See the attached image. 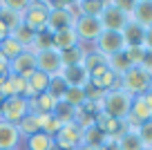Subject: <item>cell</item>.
<instances>
[{
  "instance_id": "obj_1",
  "label": "cell",
  "mask_w": 152,
  "mask_h": 150,
  "mask_svg": "<svg viewBox=\"0 0 152 150\" xmlns=\"http://www.w3.org/2000/svg\"><path fill=\"white\" fill-rule=\"evenodd\" d=\"M132 101L134 96H130L121 88L110 90L103 96V112L110 114L112 119H116V121H125L130 117V110H132Z\"/></svg>"
},
{
  "instance_id": "obj_2",
  "label": "cell",
  "mask_w": 152,
  "mask_h": 150,
  "mask_svg": "<svg viewBox=\"0 0 152 150\" xmlns=\"http://www.w3.org/2000/svg\"><path fill=\"white\" fill-rule=\"evenodd\" d=\"M150 79L152 76L141 65H137V67H130L123 76H119V88L123 92H128L130 96H141L150 90Z\"/></svg>"
},
{
  "instance_id": "obj_3",
  "label": "cell",
  "mask_w": 152,
  "mask_h": 150,
  "mask_svg": "<svg viewBox=\"0 0 152 150\" xmlns=\"http://www.w3.org/2000/svg\"><path fill=\"white\" fill-rule=\"evenodd\" d=\"M96 49L94 52H99V54H103L105 58H110V56H116V54H121V52H125V38H123V34L121 32H107V29H103V34H101L99 38H96Z\"/></svg>"
},
{
  "instance_id": "obj_4",
  "label": "cell",
  "mask_w": 152,
  "mask_h": 150,
  "mask_svg": "<svg viewBox=\"0 0 152 150\" xmlns=\"http://www.w3.org/2000/svg\"><path fill=\"white\" fill-rule=\"evenodd\" d=\"M47 11H49V2H29L27 11L23 14V23L34 34L47 32Z\"/></svg>"
},
{
  "instance_id": "obj_5",
  "label": "cell",
  "mask_w": 152,
  "mask_h": 150,
  "mask_svg": "<svg viewBox=\"0 0 152 150\" xmlns=\"http://www.w3.org/2000/svg\"><path fill=\"white\" fill-rule=\"evenodd\" d=\"M74 32L78 36V43H96V38L103 34V25L99 18L92 16H76L74 20Z\"/></svg>"
},
{
  "instance_id": "obj_6",
  "label": "cell",
  "mask_w": 152,
  "mask_h": 150,
  "mask_svg": "<svg viewBox=\"0 0 152 150\" xmlns=\"http://www.w3.org/2000/svg\"><path fill=\"white\" fill-rule=\"evenodd\" d=\"M54 146L61 148V150H76L78 146H83V130L76 126L74 121L65 123V126L54 135Z\"/></svg>"
},
{
  "instance_id": "obj_7",
  "label": "cell",
  "mask_w": 152,
  "mask_h": 150,
  "mask_svg": "<svg viewBox=\"0 0 152 150\" xmlns=\"http://www.w3.org/2000/svg\"><path fill=\"white\" fill-rule=\"evenodd\" d=\"M27 114H29L27 99H23V96H9V99L2 101V121L18 126Z\"/></svg>"
},
{
  "instance_id": "obj_8",
  "label": "cell",
  "mask_w": 152,
  "mask_h": 150,
  "mask_svg": "<svg viewBox=\"0 0 152 150\" xmlns=\"http://www.w3.org/2000/svg\"><path fill=\"white\" fill-rule=\"evenodd\" d=\"M36 70H38V72H43V74H47L49 79H52V76H58V74L63 72L61 52H56L54 47L36 52Z\"/></svg>"
},
{
  "instance_id": "obj_9",
  "label": "cell",
  "mask_w": 152,
  "mask_h": 150,
  "mask_svg": "<svg viewBox=\"0 0 152 150\" xmlns=\"http://www.w3.org/2000/svg\"><path fill=\"white\" fill-rule=\"evenodd\" d=\"M99 20H101V25H103V29H107V32H123L125 25L130 23L128 16L116 9L114 0L105 2V9H103V14L99 16Z\"/></svg>"
},
{
  "instance_id": "obj_10",
  "label": "cell",
  "mask_w": 152,
  "mask_h": 150,
  "mask_svg": "<svg viewBox=\"0 0 152 150\" xmlns=\"http://www.w3.org/2000/svg\"><path fill=\"white\" fill-rule=\"evenodd\" d=\"M34 72H36V52L34 49H25L20 56H16L11 61V74L20 76V79L27 81Z\"/></svg>"
},
{
  "instance_id": "obj_11",
  "label": "cell",
  "mask_w": 152,
  "mask_h": 150,
  "mask_svg": "<svg viewBox=\"0 0 152 150\" xmlns=\"http://www.w3.org/2000/svg\"><path fill=\"white\" fill-rule=\"evenodd\" d=\"M90 85L103 90V92H110V90L119 88V76L114 74L107 65H103V67H99L96 72H92V74H90Z\"/></svg>"
},
{
  "instance_id": "obj_12",
  "label": "cell",
  "mask_w": 152,
  "mask_h": 150,
  "mask_svg": "<svg viewBox=\"0 0 152 150\" xmlns=\"http://www.w3.org/2000/svg\"><path fill=\"white\" fill-rule=\"evenodd\" d=\"M130 119L137 123L150 121L152 119V94L145 92L141 96H134L132 101V110H130Z\"/></svg>"
},
{
  "instance_id": "obj_13",
  "label": "cell",
  "mask_w": 152,
  "mask_h": 150,
  "mask_svg": "<svg viewBox=\"0 0 152 150\" xmlns=\"http://www.w3.org/2000/svg\"><path fill=\"white\" fill-rule=\"evenodd\" d=\"M61 76H63V81H65L67 88H81V90H85L87 83H90V74L85 72V67H83V65L63 67Z\"/></svg>"
},
{
  "instance_id": "obj_14",
  "label": "cell",
  "mask_w": 152,
  "mask_h": 150,
  "mask_svg": "<svg viewBox=\"0 0 152 150\" xmlns=\"http://www.w3.org/2000/svg\"><path fill=\"white\" fill-rule=\"evenodd\" d=\"M130 20L137 25H141L143 29L152 27V0H134V9Z\"/></svg>"
},
{
  "instance_id": "obj_15",
  "label": "cell",
  "mask_w": 152,
  "mask_h": 150,
  "mask_svg": "<svg viewBox=\"0 0 152 150\" xmlns=\"http://www.w3.org/2000/svg\"><path fill=\"white\" fill-rule=\"evenodd\" d=\"M18 143H20L18 128L0 119V150H14L18 148Z\"/></svg>"
},
{
  "instance_id": "obj_16",
  "label": "cell",
  "mask_w": 152,
  "mask_h": 150,
  "mask_svg": "<svg viewBox=\"0 0 152 150\" xmlns=\"http://www.w3.org/2000/svg\"><path fill=\"white\" fill-rule=\"evenodd\" d=\"M47 88H49V76L36 70V72L27 79V92H25V99L29 101V99L38 96V94L47 92Z\"/></svg>"
},
{
  "instance_id": "obj_17",
  "label": "cell",
  "mask_w": 152,
  "mask_h": 150,
  "mask_svg": "<svg viewBox=\"0 0 152 150\" xmlns=\"http://www.w3.org/2000/svg\"><path fill=\"white\" fill-rule=\"evenodd\" d=\"M76 45H81V43H78V36H76L74 27L52 34V47L56 52H63V49H69V47H76Z\"/></svg>"
},
{
  "instance_id": "obj_18",
  "label": "cell",
  "mask_w": 152,
  "mask_h": 150,
  "mask_svg": "<svg viewBox=\"0 0 152 150\" xmlns=\"http://www.w3.org/2000/svg\"><path fill=\"white\" fill-rule=\"evenodd\" d=\"M25 92H27V81L16 76V74H9L5 79V83H2V94H5V99H9V96H23L25 99Z\"/></svg>"
},
{
  "instance_id": "obj_19",
  "label": "cell",
  "mask_w": 152,
  "mask_h": 150,
  "mask_svg": "<svg viewBox=\"0 0 152 150\" xmlns=\"http://www.w3.org/2000/svg\"><path fill=\"white\" fill-rule=\"evenodd\" d=\"M121 34H123L125 45H128V47H143V36H145V29H143L141 25H137V23H132V20H130Z\"/></svg>"
},
{
  "instance_id": "obj_20",
  "label": "cell",
  "mask_w": 152,
  "mask_h": 150,
  "mask_svg": "<svg viewBox=\"0 0 152 150\" xmlns=\"http://www.w3.org/2000/svg\"><path fill=\"white\" fill-rule=\"evenodd\" d=\"M85 54H87V49H83V45H76V47H69V49H63V52H61V63H63V67L83 65Z\"/></svg>"
},
{
  "instance_id": "obj_21",
  "label": "cell",
  "mask_w": 152,
  "mask_h": 150,
  "mask_svg": "<svg viewBox=\"0 0 152 150\" xmlns=\"http://www.w3.org/2000/svg\"><path fill=\"white\" fill-rule=\"evenodd\" d=\"M9 36L14 38V40H18L20 45L25 47V49H34V40H36V34H34V32H31V29H29L25 23H20L16 29H11Z\"/></svg>"
},
{
  "instance_id": "obj_22",
  "label": "cell",
  "mask_w": 152,
  "mask_h": 150,
  "mask_svg": "<svg viewBox=\"0 0 152 150\" xmlns=\"http://www.w3.org/2000/svg\"><path fill=\"white\" fill-rule=\"evenodd\" d=\"M105 9L103 0H83V2H76V14L78 16H92V18H99Z\"/></svg>"
},
{
  "instance_id": "obj_23",
  "label": "cell",
  "mask_w": 152,
  "mask_h": 150,
  "mask_svg": "<svg viewBox=\"0 0 152 150\" xmlns=\"http://www.w3.org/2000/svg\"><path fill=\"white\" fill-rule=\"evenodd\" d=\"M54 137L47 132H36L27 139V150H54Z\"/></svg>"
},
{
  "instance_id": "obj_24",
  "label": "cell",
  "mask_w": 152,
  "mask_h": 150,
  "mask_svg": "<svg viewBox=\"0 0 152 150\" xmlns=\"http://www.w3.org/2000/svg\"><path fill=\"white\" fill-rule=\"evenodd\" d=\"M119 150H143L145 146L141 143V139H139L137 130H125L123 135L119 137Z\"/></svg>"
},
{
  "instance_id": "obj_25",
  "label": "cell",
  "mask_w": 152,
  "mask_h": 150,
  "mask_svg": "<svg viewBox=\"0 0 152 150\" xmlns=\"http://www.w3.org/2000/svg\"><path fill=\"white\" fill-rule=\"evenodd\" d=\"M16 128H18V135H20V137H27V139H29L31 135L40 132V123H38V114H31V112H29V114H27V117H25V119H23V121H20V123H18Z\"/></svg>"
},
{
  "instance_id": "obj_26",
  "label": "cell",
  "mask_w": 152,
  "mask_h": 150,
  "mask_svg": "<svg viewBox=\"0 0 152 150\" xmlns=\"http://www.w3.org/2000/svg\"><path fill=\"white\" fill-rule=\"evenodd\" d=\"M0 52H2V56H5L7 61H14L16 56H20V54L25 52V47L9 36V38H5V40L0 43Z\"/></svg>"
},
{
  "instance_id": "obj_27",
  "label": "cell",
  "mask_w": 152,
  "mask_h": 150,
  "mask_svg": "<svg viewBox=\"0 0 152 150\" xmlns=\"http://www.w3.org/2000/svg\"><path fill=\"white\" fill-rule=\"evenodd\" d=\"M105 141V135L96 126H90L83 130V146H92V148H101V143Z\"/></svg>"
},
{
  "instance_id": "obj_28",
  "label": "cell",
  "mask_w": 152,
  "mask_h": 150,
  "mask_svg": "<svg viewBox=\"0 0 152 150\" xmlns=\"http://www.w3.org/2000/svg\"><path fill=\"white\" fill-rule=\"evenodd\" d=\"M107 67H110L116 76H123L132 65H130V61L125 58V54L121 52V54H116V56H110V58H107Z\"/></svg>"
},
{
  "instance_id": "obj_29",
  "label": "cell",
  "mask_w": 152,
  "mask_h": 150,
  "mask_svg": "<svg viewBox=\"0 0 152 150\" xmlns=\"http://www.w3.org/2000/svg\"><path fill=\"white\" fill-rule=\"evenodd\" d=\"M63 101H65L67 105H72V108H81L83 103L87 101V96H85V90H81V88H67V92H65V96H63Z\"/></svg>"
},
{
  "instance_id": "obj_30",
  "label": "cell",
  "mask_w": 152,
  "mask_h": 150,
  "mask_svg": "<svg viewBox=\"0 0 152 150\" xmlns=\"http://www.w3.org/2000/svg\"><path fill=\"white\" fill-rule=\"evenodd\" d=\"M103 65H107V58H105L103 54H99V52H87V54H85L83 67H85V72H87V74L96 72L99 67H103Z\"/></svg>"
},
{
  "instance_id": "obj_31",
  "label": "cell",
  "mask_w": 152,
  "mask_h": 150,
  "mask_svg": "<svg viewBox=\"0 0 152 150\" xmlns=\"http://www.w3.org/2000/svg\"><path fill=\"white\" fill-rule=\"evenodd\" d=\"M54 117H56L63 126H65V123H72V121H74V117H76V108L67 105L65 101H58V103H56V110H54Z\"/></svg>"
},
{
  "instance_id": "obj_32",
  "label": "cell",
  "mask_w": 152,
  "mask_h": 150,
  "mask_svg": "<svg viewBox=\"0 0 152 150\" xmlns=\"http://www.w3.org/2000/svg\"><path fill=\"white\" fill-rule=\"evenodd\" d=\"M47 92L52 94L54 99L63 101V96H65V92H67V85H65V81H63V76H61V74H58V76H52V79H49V88H47Z\"/></svg>"
},
{
  "instance_id": "obj_33",
  "label": "cell",
  "mask_w": 152,
  "mask_h": 150,
  "mask_svg": "<svg viewBox=\"0 0 152 150\" xmlns=\"http://www.w3.org/2000/svg\"><path fill=\"white\" fill-rule=\"evenodd\" d=\"M125 58L130 61V65L137 67V65H143V61H145L148 52L143 49V47H125Z\"/></svg>"
},
{
  "instance_id": "obj_34",
  "label": "cell",
  "mask_w": 152,
  "mask_h": 150,
  "mask_svg": "<svg viewBox=\"0 0 152 150\" xmlns=\"http://www.w3.org/2000/svg\"><path fill=\"white\" fill-rule=\"evenodd\" d=\"M137 135H139V139H141V143L145 146V148H152V119H150V121L139 123Z\"/></svg>"
},
{
  "instance_id": "obj_35",
  "label": "cell",
  "mask_w": 152,
  "mask_h": 150,
  "mask_svg": "<svg viewBox=\"0 0 152 150\" xmlns=\"http://www.w3.org/2000/svg\"><path fill=\"white\" fill-rule=\"evenodd\" d=\"M49 47H52V34H49V32H40V34H36V40H34V52L49 49Z\"/></svg>"
},
{
  "instance_id": "obj_36",
  "label": "cell",
  "mask_w": 152,
  "mask_h": 150,
  "mask_svg": "<svg viewBox=\"0 0 152 150\" xmlns=\"http://www.w3.org/2000/svg\"><path fill=\"white\" fill-rule=\"evenodd\" d=\"M11 74V61H7L5 56L0 58V79H7Z\"/></svg>"
},
{
  "instance_id": "obj_37",
  "label": "cell",
  "mask_w": 152,
  "mask_h": 150,
  "mask_svg": "<svg viewBox=\"0 0 152 150\" xmlns=\"http://www.w3.org/2000/svg\"><path fill=\"white\" fill-rule=\"evenodd\" d=\"M143 49L148 54H152V27L145 29V36H143Z\"/></svg>"
},
{
  "instance_id": "obj_38",
  "label": "cell",
  "mask_w": 152,
  "mask_h": 150,
  "mask_svg": "<svg viewBox=\"0 0 152 150\" xmlns=\"http://www.w3.org/2000/svg\"><path fill=\"white\" fill-rule=\"evenodd\" d=\"M99 150H119V143H116L114 139H107V137H105V141L101 143Z\"/></svg>"
},
{
  "instance_id": "obj_39",
  "label": "cell",
  "mask_w": 152,
  "mask_h": 150,
  "mask_svg": "<svg viewBox=\"0 0 152 150\" xmlns=\"http://www.w3.org/2000/svg\"><path fill=\"white\" fill-rule=\"evenodd\" d=\"M5 38H9V27H7V25L0 20V43L5 40Z\"/></svg>"
},
{
  "instance_id": "obj_40",
  "label": "cell",
  "mask_w": 152,
  "mask_h": 150,
  "mask_svg": "<svg viewBox=\"0 0 152 150\" xmlns=\"http://www.w3.org/2000/svg\"><path fill=\"white\" fill-rule=\"evenodd\" d=\"M0 119H2V101H0Z\"/></svg>"
},
{
  "instance_id": "obj_41",
  "label": "cell",
  "mask_w": 152,
  "mask_h": 150,
  "mask_svg": "<svg viewBox=\"0 0 152 150\" xmlns=\"http://www.w3.org/2000/svg\"><path fill=\"white\" fill-rule=\"evenodd\" d=\"M148 92H150V94H152V79H150V90H148Z\"/></svg>"
},
{
  "instance_id": "obj_42",
  "label": "cell",
  "mask_w": 152,
  "mask_h": 150,
  "mask_svg": "<svg viewBox=\"0 0 152 150\" xmlns=\"http://www.w3.org/2000/svg\"><path fill=\"white\" fill-rule=\"evenodd\" d=\"M0 58H2V52H0Z\"/></svg>"
},
{
  "instance_id": "obj_43",
  "label": "cell",
  "mask_w": 152,
  "mask_h": 150,
  "mask_svg": "<svg viewBox=\"0 0 152 150\" xmlns=\"http://www.w3.org/2000/svg\"><path fill=\"white\" fill-rule=\"evenodd\" d=\"M143 150H150V148H143Z\"/></svg>"
},
{
  "instance_id": "obj_44",
  "label": "cell",
  "mask_w": 152,
  "mask_h": 150,
  "mask_svg": "<svg viewBox=\"0 0 152 150\" xmlns=\"http://www.w3.org/2000/svg\"><path fill=\"white\" fill-rule=\"evenodd\" d=\"M14 150H18V148H14Z\"/></svg>"
},
{
  "instance_id": "obj_45",
  "label": "cell",
  "mask_w": 152,
  "mask_h": 150,
  "mask_svg": "<svg viewBox=\"0 0 152 150\" xmlns=\"http://www.w3.org/2000/svg\"><path fill=\"white\" fill-rule=\"evenodd\" d=\"M150 150H152V148H150Z\"/></svg>"
}]
</instances>
